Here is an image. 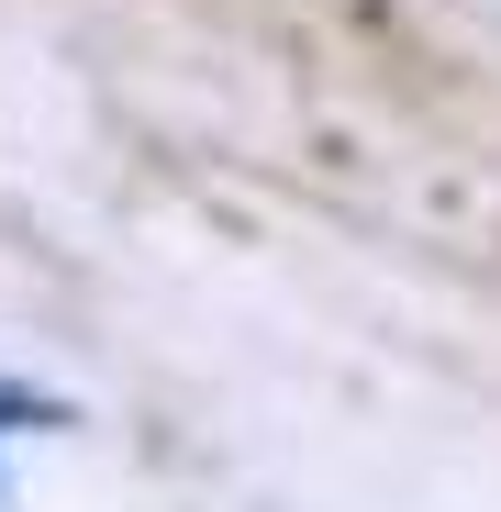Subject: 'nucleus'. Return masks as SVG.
I'll use <instances>...</instances> for the list:
<instances>
[{"mask_svg":"<svg viewBox=\"0 0 501 512\" xmlns=\"http://www.w3.org/2000/svg\"><path fill=\"white\" fill-rule=\"evenodd\" d=\"M67 401L56 390H23V379H0V435H56Z\"/></svg>","mask_w":501,"mask_h":512,"instance_id":"1","label":"nucleus"}]
</instances>
